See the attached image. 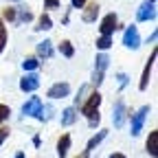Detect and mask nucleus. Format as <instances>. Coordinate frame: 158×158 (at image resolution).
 Here are the masks:
<instances>
[{
  "label": "nucleus",
  "mask_w": 158,
  "mask_h": 158,
  "mask_svg": "<svg viewBox=\"0 0 158 158\" xmlns=\"http://www.w3.org/2000/svg\"><path fill=\"white\" fill-rule=\"evenodd\" d=\"M15 20H18V22H31V20H33V13L27 11L24 7H18V9H15Z\"/></svg>",
  "instance_id": "nucleus-17"
},
{
  "label": "nucleus",
  "mask_w": 158,
  "mask_h": 158,
  "mask_svg": "<svg viewBox=\"0 0 158 158\" xmlns=\"http://www.w3.org/2000/svg\"><path fill=\"white\" fill-rule=\"evenodd\" d=\"M9 132H11L9 127H0V145H2L7 138H9Z\"/></svg>",
  "instance_id": "nucleus-28"
},
{
  "label": "nucleus",
  "mask_w": 158,
  "mask_h": 158,
  "mask_svg": "<svg viewBox=\"0 0 158 158\" xmlns=\"http://www.w3.org/2000/svg\"><path fill=\"white\" fill-rule=\"evenodd\" d=\"M149 2H156V0H149Z\"/></svg>",
  "instance_id": "nucleus-33"
},
{
  "label": "nucleus",
  "mask_w": 158,
  "mask_h": 158,
  "mask_svg": "<svg viewBox=\"0 0 158 158\" xmlns=\"http://www.w3.org/2000/svg\"><path fill=\"white\" fill-rule=\"evenodd\" d=\"M123 46L125 48H138L141 46V35H138V29L134 24L127 27L125 33H123Z\"/></svg>",
  "instance_id": "nucleus-3"
},
{
  "label": "nucleus",
  "mask_w": 158,
  "mask_h": 158,
  "mask_svg": "<svg viewBox=\"0 0 158 158\" xmlns=\"http://www.w3.org/2000/svg\"><path fill=\"white\" fill-rule=\"evenodd\" d=\"M75 121H77V110H75V108H66V110L62 112V125L68 127V125H73Z\"/></svg>",
  "instance_id": "nucleus-16"
},
{
  "label": "nucleus",
  "mask_w": 158,
  "mask_h": 158,
  "mask_svg": "<svg viewBox=\"0 0 158 158\" xmlns=\"http://www.w3.org/2000/svg\"><path fill=\"white\" fill-rule=\"evenodd\" d=\"M110 158H127L125 154H118V152H114V154H110Z\"/></svg>",
  "instance_id": "nucleus-30"
},
{
  "label": "nucleus",
  "mask_w": 158,
  "mask_h": 158,
  "mask_svg": "<svg viewBox=\"0 0 158 158\" xmlns=\"http://www.w3.org/2000/svg\"><path fill=\"white\" fill-rule=\"evenodd\" d=\"M116 24H118L116 13H108V15L101 20V24H99V31H101V35H112V33L116 31Z\"/></svg>",
  "instance_id": "nucleus-5"
},
{
  "label": "nucleus",
  "mask_w": 158,
  "mask_h": 158,
  "mask_svg": "<svg viewBox=\"0 0 158 158\" xmlns=\"http://www.w3.org/2000/svg\"><path fill=\"white\" fill-rule=\"evenodd\" d=\"M70 5H73L75 9H81V7L88 5V0H70Z\"/></svg>",
  "instance_id": "nucleus-29"
},
{
  "label": "nucleus",
  "mask_w": 158,
  "mask_h": 158,
  "mask_svg": "<svg viewBox=\"0 0 158 158\" xmlns=\"http://www.w3.org/2000/svg\"><path fill=\"white\" fill-rule=\"evenodd\" d=\"M59 53H62L64 57H68V59H70V57L75 55V48H73V44L68 42V40H64V42L59 44Z\"/></svg>",
  "instance_id": "nucleus-20"
},
{
  "label": "nucleus",
  "mask_w": 158,
  "mask_h": 158,
  "mask_svg": "<svg viewBox=\"0 0 158 158\" xmlns=\"http://www.w3.org/2000/svg\"><path fill=\"white\" fill-rule=\"evenodd\" d=\"M40 110H42V99L40 97H31L29 101L22 106V114L24 116H40Z\"/></svg>",
  "instance_id": "nucleus-4"
},
{
  "label": "nucleus",
  "mask_w": 158,
  "mask_h": 158,
  "mask_svg": "<svg viewBox=\"0 0 158 158\" xmlns=\"http://www.w3.org/2000/svg\"><path fill=\"white\" fill-rule=\"evenodd\" d=\"M15 158H27V156H24L22 152H20V154H15Z\"/></svg>",
  "instance_id": "nucleus-32"
},
{
  "label": "nucleus",
  "mask_w": 158,
  "mask_h": 158,
  "mask_svg": "<svg viewBox=\"0 0 158 158\" xmlns=\"http://www.w3.org/2000/svg\"><path fill=\"white\" fill-rule=\"evenodd\" d=\"M116 81H118V88H125L127 86V75L125 73H118L116 75Z\"/></svg>",
  "instance_id": "nucleus-26"
},
{
  "label": "nucleus",
  "mask_w": 158,
  "mask_h": 158,
  "mask_svg": "<svg viewBox=\"0 0 158 158\" xmlns=\"http://www.w3.org/2000/svg\"><path fill=\"white\" fill-rule=\"evenodd\" d=\"M108 64H110V57H108L106 53L97 55V59H94V73L103 75V73H106V68H108Z\"/></svg>",
  "instance_id": "nucleus-15"
},
{
  "label": "nucleus",
  "mask_w": 158,
  "mask_h": 158,
  "mask_svg": "<svg viewBox=\"0 0 158 158\" xmlns=\"http://www.w3.org/2000/svg\"><path fill=\"white\" fill-rule=\"evenodd\" d=\"M37 66H40V59L37 57H27L24 62H22V68L24 70H35Z\"/></svg>",
  "instance_id": "nucleus-22"
},
{
  "label": "nucleus",
  "mask_w": 158,
  "mask_h": 158,
  "mask_svg": "<svg viewBox=\"0 0 158 158\" xmlns=\"http://www.w3.org/2000/svg\"><path fill=\"white\" fill-rule=\"evenodd\" d=\"M53 27V20L44 13V15H40V20H37V27H35V31H48Z\"/></svg>",
  "instance_id": "nucleus-18"
},
{
  "label": "nucleus",
  "mask_w": 158,
  "mask_h": 158,
  "mask_svg": "<svg viewBox=\"0 0 158 158\" xmlns=\"http://www.w3.org/2000/svg\"><path fill=\"white\" fill-rule=\"evenodd\" d=\"M147 114H149V106H143L141 110H136L134 114H130V121H132V136H138V134H141Z\"/></svg>",
  "instance_id": "nucleus-1"
},
{
  "label": "nucleus",
  "mask_w": 158,
  "mask_h": 158,
  "mask_svg": "<svg viewBox=\"0 0 158 158\" xmlns=\"http://www.w3.org/2000/svg\"><path fill=\"white\" fill-rule=\"evenodd\" d=\"M37 57H42V59H51L53 57V42L51 40H44V42L37 44Z\"/></svg>",
  "instance_id": "nucleus-10"
},
{
  "label": "nucleus",
  "mask_w": 158,
  "mask_h": 158,
  "mask_svg": "<svg viewBox=\"0 0 158 158\" xmlns=\"http://www.w3.org/2000/svg\"><path fill=\"white\" fill-rule=\"evenodd\" d=\"M125 103H123V99H118V101L114 103V108H112V123H114V127H121L123 123H125Z\"/></svg>",
  "instance_id": "nucleus-7"
},
{
  "label": "nucleus",
  "mask_w": 158,
  "mask_h": 158,
  "mask_svg": "<svg viewBox=\"0 0 158 158\" xmlns=\"http://www.w3.org/2000/svg\"><path fill=\"white\" fill-rule=\"evenodd\" d=\"M37 88H40V77L35 73L24 75L22 79H20V90H22V92H35Z\"/></svg>",
  "instance_id": "nucleus-8"
},
{
  "label": "nucleus",
  "mask_w": 158,
  "mask_h": 158,
  "mask_svg": "<svg viewBox=\"0 0 158 158\" xmlns=\"http://www.w3.org/2000/svg\"><path fill=\"white\" fill-rule=\"evenodd\" d=\"M154 62H156V51L149 55L147 64H145V68H143V75H141V84H138V88H141V90H147V86H149V75H152Z\"/></svg>",
  "instance_id": "nucleus-9"
},
{
  "label": "nucleus",
  "mask_w": 158,
  "mask_h": 158,
  "mask_svg": "<svg viewBox=\"0 0 158 158\" xmlns=\"http://www.w3.org/2000/svg\"><path fill=\"white\" fill-rule=\"evenodd\" d=\"M88 92V86H81L79 88V92H77V97H75V103L79 106V103H84V94Z\"/></svg>",
  "instance_id": "nucleus-25"
},
{
  "label": "nucleus",
  "mask_w": 158,
  "mask_h": 158,
  "mask_svg": "<svg viewBox=\"0 0 158 158\" xmlns=\"http://www.w3.org/2000/svg\"><path fill=\"white\" fill-rule=\"evenodd\" d=\"M2 18L7 20V22H15V9H13V7L5 9V11H2Z\"/></svg>",
  "instance_id": "nucleus-23"
},
{
  "label": "nucleus",
  "mask_w": 158,
  "mask_h": 158,
  "mask_svg": "<svg viewBox=\"0 0 158 158\" xmlns=\"http://www.w3.org/2000/svg\"><path fill=\"white\" fill-rule=\"evenodd\" d=\"M9 114H11L9 106H5V103H0V123H2V121H7V118H9Z\"/></svg>",
  "instance_id": "nucleus-24"
},
{
  "label": "nucleus",
  "mask_w": 158,
  "mask_h": 158,
  "mask_svg": "<svg viewBox=\"0 0 158 158\" xmlns=\"http://www.w3.org/2000/svg\"><path fill=\"white\" fill-rule=\"evenodd\" d=\"M68 149H70V136L64 134V136L57 141V156H59V158H66V156H68Z\"/></svg>",
  "instance_id": "nucleus-11"
},
{
  "label": "nucleus",
  "mask_w": 158,
  "mask_h": 158,
  "mask_svg": "<svg viewBox=\"0 0 158 158\" xmlns=\"http://www.w3.org/2000/svg\"><path fill=\"white\" fill-rule=\"evenodd\" d=\"M5 46H7V27L2 22V18H0V55H2Z\"/></svg>",
  "instance_id": "nucleus-21"
},
{
  "label": "nucleus",
  "mask_w": 158,
  "mask_h": 158,
  "mask_svg": "<svg viewBox=\"0 0 158 158\" xmlns=\"http://www.w3.org/2000/svg\"><path fill=\"white\" fill-rule=\"evenodd\" d=\"M44 7L46 9H59L62 5H59V0H44Z\"/></svg>",
  "instance_id": "nucleus-27"
},
{
  "label": "nucleus",
  "mask_w": 158,
  "mask_h": 158,
  "mask_svg": "<svg viewBox=\"0 0 158 158\" xmlns=\"http://www.w3.org/2000/svg\"><path fill=\"white\" fill-rule=\"evenodd\" d=\"M40 143H42V141H40V136H33V145H35V147H40Z\"/></svg>",
  "instance_id": "nucleus-31"
},
{
  "label": "nucleus",
  "mask_w": 158,
  "mask_h": 158,
  "mask_svg": "<svg viewBox=\"0 0 158 158\" xmlns=\"http://www.w3.org/2000/svg\"><path fill=\"white\" fill-rule=\"evenodd\" d=\"M110 46H112V35H101L97 40V48L99 51H108Z\"/></svg>",
  "instance_id": "nucleus-19"
},
{
  "label": "nucleus",
  "mask_w": 158,
  "mask_h": 158,
  "mask_svg": "<svg viewBox=\"0 0 158 158\" xmlns=\"http://www.w3.org/2000/svg\"><path fill=\"white\" fill-rule=\"evenodd\" d=\"M156 18V2H149V0H145V2L138 7L136 11V20L138 22H149V20Z\"/></svg>",
  "instance_id": "nucleus-2"
},
{
  "label": "nucleus",
  "mask_w": 158,
  "mask_h": 158,
  "mask_svg": "<svg viewBox=\"0 0 158 158\" xmlns=\"http://www.w3.org/2000/svg\"><path fill=\"white\" fill-rule=\"evenodd\" d=\"M145 147H147V154L149 156H154V158L158 156V132L156 130L149 132V138H147V145Z\"/></svg>",
  "instance_id": "nucleus-12"
},
{
  "label": "nucleus",
  "mask_w": 158,
  "mask_h": 158,
  "mask_svg": "<svg viewBox=\"0 0 158 158\" xmlns=\"http://www.w3.org/2000/svg\"><path fill=\"white\" fill-rule=\"evenodd\" d=\"M106 136H108V130H99V132H97V134L90 138V141H88V145H86V154H90V152H92V149H94L99 143L103 141Z\"/></svg>",
  "instance_id": "nucleus-14"
},
{
  "label": "nucleus",
  "mask_w": 158,
  "mask_h": 158,
  "mask_svg": "<svg viewBox=\"0 0 158 158\" xmlns=\"http://www.w3.org/2000/svg\"><path fill=\"white\" fill-rule=\"evenodd\" d=\"M81 158H88V156H81Z\"/></svg>",
  "instance_id": "nucleus-34"
},
{
  "label": "nucleus",
  "mask_w": 158,
  "mask_h": 158,
  "mask_svg": "<svg viewBox=\"0 0 158 158\" xmlns=\"http://www.w3.org/2000/svg\"><path fill=\"white\" fill-rule=\"evenodd\" d=\"M68 94H70V86H68L66 81L53 84V86L48 88V92H46V97H51V99H64V97H68Z\"/></svg>",
  "instance_id": "nucleus-6"
},
{
  "label": "nucleus",
  "mask_w": 158,
  "mask_h": 158,
  "mask_svg": "<svg viewBox=\"0 0 158 158\" xmlns=\"http://www.w3.org/2000/svg\"><path fill=\"white\" fill-rule=\"evenodd\" d=\"M99 9H101V7H99L97 2H90L88 7H86V11H84V22H94V20H97V15H99Z\"/></svg>",
  "instance_id": "nucleus-13"
}]
</instances>
